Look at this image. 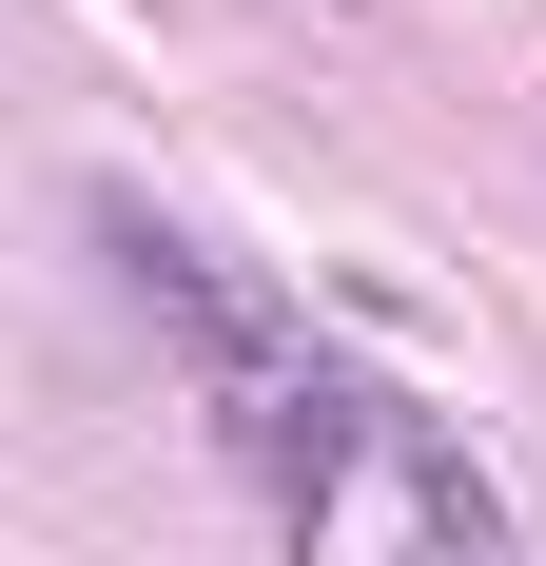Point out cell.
Returning <instances> with one entry per match:
<instances>
[{"instance_id":"1","label":"cell","mask_w":546,"mask_h":566,"mask_svg":"<svg viewBox=\"0 0 546 566\" xmlns=\"http://www.w3.org/2000/svg\"><path fill=\"white\" fill-rule=\"evenodd\" d=\"M234 450L273 469L293 566H527L489 469H469V430L371 391V371H273V410H234Z\"/></svg>"},{"instance_id":"2","label":"cell","mask_w":546,"mask_h":566,"mask_svg":"<svg viewBox=\"0 0 546 566\" xmlns=\"http://www.w3.org/2000/svg\"><path fill=\"white\" fill-rule=\"evenodd\" d=\"M98 254H117V274H137V293H157L176 333H216V352H234V391H254V371H273V313H254V293H216V274H196V234H157V216H137V196H117V216H98Z\"/></svg>"}]
</instances>
